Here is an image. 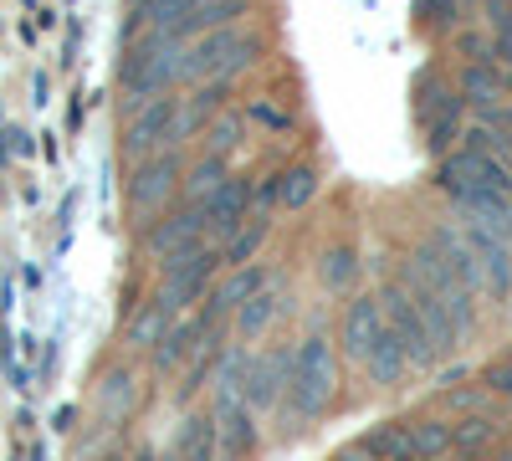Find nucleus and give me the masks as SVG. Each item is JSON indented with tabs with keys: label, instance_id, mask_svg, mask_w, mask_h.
Segmentation results:
<instances>
[{
	"label": "nucleus",
	"instance_id": "a878e982",
	"mask_svg": "<svg viewBox=\"0 0 512 461\" xmlns=\"http://www.w3.org/2000/svg\"><path fill=\"white\" fill-rule=\"evenodd\" d=\"M267 241V221H246L236 236H226L221 241V262H231V267H246L251 257H256V246Z\"/></svg>",
	"mask_w": 512,
	"mask_h": 461
},
{
	"label": "nucleus",
	"instance_id": "dca6fc26",
	"mask_svg": "<svg viewBox=\"0 0 512 461\" xmlns=\"http://www.w3.org/2000/svg\"><path fill=\"white\" fill-rule=\"evenodd\" d=\"M425 129H431V144L436 149H446L451 144V134L461 129V98L451 93V88H431V103H425Z\"/></svg>",
	"mask_w": 512,
	"mask_h": 461
},
{
	"label": "nucleus",
	"instance_id": "a211bd4d",
	"mask_svg": "<svg viewBox=\"0 0 512 461\" xmlns=\"http://www.w3.org/2000/svg\"><path fill=\"white\" fill-rule=\"evenodd\" d=\"M272 185H277V211H303V205L318 195V175H313V164H292V170H282Z\"/></svg>",
	"mask_w": 512,
	"mask_h": 461
},
{
	"label": "nucleus",
	"instance_id": "6e6552de",
	"mask_svg": "<svg viewBox=\"0 0 512 461\" xmlns=\"http://www.w3.org/2000/svg\"><path fill=\"white\" fill-rule=\"evenodd\" d=\"M379 308H384V323L400 333V344H405L410 364H431V359L441 354L431 323L420 318V308H415V298H410L405 287H384V292H379Z\"/></svg>",
	"mask_w": 512,
	"mask_h": 461
},
{
	"label": "nucleus",
	"instance_id": "423d86ee",
	"mask_svg": "<svg viewBox=\"0 0 512 461\" xmlns=\"http://www.w3.org/2000/svg\"><path fill=\"white\" fill-rule=\"evenodd\" d=\"M128 211L134 216H154L169 205V195L180 190V154L175 149H164V154H149L139 159L134 170H128Z\"/></svg>",
	"mask_w": 512,
	"mask_h": 461
},
{
	"label": "nucleus",
	"instance_id": "0eeeda50",
	"mask_svg": "<svg viewBox=\"0 0 512 461\" xmlns=\"http://www.w3.org/2000/svg\"><path fill=\"white\" fill-rule=\"evenodd\" d=\"M175 98H154L144 108H134V118H128V129H123V154L128 164H139L149 154H164V149H175Z\"/></svg>",
	"mask_w": 512,
	"mask_h": 461
},
{
	"label": "nucleus",
	"instance_id": "b1692460",
	"mask_svg": "<svg viewBox=\"0 0 512 461\" xmlns=\"http://www.w3.org/2000/svg\"><path fill=\"white\" fill-rule=\"evenodd\" d=\"M359 451H369L374 461H400V456H415V451H410L405 426H374V431L359 441Z\"/></svg>",
	"mask_w": 512,
	"mask_h": 461
},
{
	"label": "nucleus",
	"instance_id": "4be33fe9",
	"mask_svg": "<svg viewBox=\"0 0 512 461\" xmlns=\"http://www.w3.org/2000/svg\"><path fill=\"white\" fill-rule=\"evenodd\" d=\"M277 313H282V303L272 298V287H256L251 298L236 308V328H241V339H256V333H262Z\"/></svg>",
	"mask_w": 512,
	"mask_h": 461
},
{
	"label": "nucleus",
	"instance_id": "20e7f679",
	"mask_svg": "<svg viewBox=\"0 0 512 461\" xmlns=\"http://www.w3.org/2000/svg\"><path fill=\"white\" fill-rule=\"evenodd\" d=\"M436 185H441V195H451L461 211H466V205H482V200L512 195V170H507V159H492V154H477V149H461V154H446V159H441Z\"/></svg>",
	"mask_w": 512,
	"mask_h": 461
},
{
	"label": "nucleus",
	"instance_id": "2eb2a0df",
	"mask_svg": "<svg viewBox=\"0 0 512 461\" xmlns=\"http://www.w3.org/2000/svg\"><path fill=\"white\" fill-rule=\"evenodd\" d=\"M405 369H410V354H405V344H400V333L384 323L379 339H374V349H369V359H364L369 385H400Z\"/></svg>",
	"mask_w": 512,
	"mask_h": 461
},
{
	"label": "nucleus",
	"instance_id": "473e14b6",
	"mask_svg": "<svg viewBox=\"0 0 512 461\" xmlns=\"http://www.w3.org/2000/svg\"><path fill=\"white\" fill-rule=\"evenodd\" d=\"M98 461H128V456H118V451H108V456H98Z\"/></svg>",
	"mask_w": 512,
	"mask_h": 461
},
{
	"label": "nucleus",
	"instance_id": "f3484780",
	"mask_svg": "<svg viewBox=\"0 0 512 461\" xmlns=\"http://www.w3.org/2000/svg\"><path fill=\"white\" fill-rule=\"evenodd\" d=\"M200 344H205V333H200V323L190 318V323H180V328H164V339L154 344V369L159 374H169L185 354H200Z\"/></svg>",
	"mask_w": 512,
	"mask_h": 461
},
{
	"label": "nucleus",
	"instance_id": "2f4dec72",
	"mask_svg": "<svg viewBox=\"0 0 512 461\" xmlns=\"http://www.w3.org/2000/svg\"><path fill=\"white\" fill-rule=\"evenodd\" d=\"M482 380H487V390H497V395H512V364H492V369L482 374Z\"/></svg>",
	"mask_w": 512,
	"mask_h": 461
},
{
	"label": "nucleus",
	"instance_id": "cd10ccee",
	"mask_svg": "<svg viewBox=\"0 0 512 461\" xmlns=\"http://www.w3.org/2000/svg\"><path fill=\"white\" fill-rule=\"evenodd\" d=\"M256 287H267V272L246 262V267H236V272H231V277H226V282L216 287V298H221L226 308H241V303L251 298V292H256Z\"/></svg>",
	"mask_w": 512,
	"mask_h": 461
},
{
	"label": "nucleus",
	"instance_id": "1a4fd4ad",
	"mask_svg": "<svg viewBox=\"0 0 512 461\" xmlns=\"http://www.w3.org/2000/svg\"><path fill=\"white\" fill-rule=\"evenodd\" d=\"M251 200H256V190H251L241 175H226L216 190L200 200V211H205V236H210V241L236 236V231L251 221Z\"/></svg>",
	"mask_w": 512,
	"mask_h": 461
},
{
	"label": "nucleus",
	"instance_id": "393cba45",
	"mask_svg": "<svg viewBox=\"0 0 512 461\" xmlns=\"http://www.w3.org/2000/svg\"><path fill=\"white\" fill-rule=\"evenodd\" d=\"M226 175H231V164H226V154H205V159L195 164V170H190V180H180V185H185V195H190V200L200 205V200H205L210 190H216V185H221Z\"/></svg>",
	"mask_w": 512,
	"mask_h": 461
},
{
	"label": "nucleus",
	"instance_id": "aec40b11",
	"mask_svg": "<svg viewBox=\"0 0 512 461\" xmlns=\"http://www.w3.org/2000/svg\"><path fill=\"white\" fill-rule=\"evenodd\" d=\"M405 436H410V451L420 461H446L451 456V426L446 421H415V426H405Z\"/></svg>",
	"mask_w": 512,
	"mask_h": 461
},
{
	"label": "nucleus",
	"instance_id": "7ed1b4c3",
	"mask_svg": "<svg viewBox=\"0 0 512 461\" xmlns=\"http://www.w3.org/2000/svg\"><path fill=\"white\" fill-rule=\"evenodd\" d=\"M338 395V354L323 333H308L303 344H292V385H287V400H292V415H323Z\"/></svg>",
	"mask_w": 512,
	"mask_h": 461
},
{
	"label": "nucleus",
	"instance_id": "39448f33",
	"mask_svg": "<svg viewBox=\"0 0 512 461\" xmlns=\"http://www.w3.org/2000/svg\"><path fill=\"white\" fill-rule=\"evenodd\" d=\"M216 267H221V246L210 241V236L175 246V251H169V257L159 262V272H164V282H159V303H164L169 313L190 308L200 292H205V282L216 277Z\"/></svg>",
	"mask_w": 512,
	"mask_h": 461
},
{
	"label": "nucleus",
	"instance_id": "f03ea898",
	"mask_svg": "<svg viewBox=\"0 0 512 461\" xmlns=\"http://www.w3.org/2000/svg\"><path fill=\"white\" fill-rule=\"evenodd\" d=\"M256 57H262V36L251 26L231 21L216 26L190 41V57H185V82H231L236 72H246Z\"/></svg>",
	"mask_w": 512,
	"mask_h": 461
},
{
	"label": "nucleus",
	"instance_id": "7c9ffc66",
	"mask_svg": "<svg viewBox=\"0 0 512 461\" xmlns=\"http://www.w3.org/2000/svg\"><path fill=\"white\" fill-rule=\"evenodd\" d=\"M251 123H262V129H272V134H287L292 129V108H282V103H272V98H256L251 103Z\"/></svg>",
	"mask_w": 512,
	"mask_h": 461
},
{
	"label": "nucleus",
	"instance_id": "c756f323",
	"mask_svg": "<svg viewBox=\"0 0 512 461\" xmlns=\"http://www.w3.org/2000/svg\"><path fill=\"white\" fill-rule=\"evenodd\" d=\"M241 134H246V123L236 113H221L216 123H210V154H226V149H241Z\"/></svg>",
	"mask_w": 512,
	"mask_h": 461
},
{
	"label": "nucleus",
	"instance_id": "6ab92c4d",
	"mask_svg": "<svg viewBox=\"0 0 512 461\" xmlns=\"http://www.w3.org/2000/svg\"><path fill=\"white\" fill-rule=\"evenodd\" d=\"M169 318H175V313H169L159 298H149L144 308H134V318H128V344H134V349H154L159 339H164V328H169Z\"/></svg>",
	"mask_w": 512,
	"mask_h": 461
},
{
	"label": "nucleus",
	"instance_id": "4468645a",
	"mask_svg": "<svg viewBox=\"0 0 512 461\" xmlns=\"http://www.w3.org/2000/svg\"><path fill=\"white\" fill-rule=\"evenodd\" d=\"M379 328H384V308L379 298H354L349 313H344V333H338V344H344V359H354L364 369L374 339H379Z\"/></svg>",
	"mask_w": 512,
	"mask_h": 461
},
{
	"label": "nucleus",
	"instance_id": "f8f14e48",
	"mask_svg": "<svg viewBox=\"0 0 512 461\" xmlns=\"http://www.w3.org/2000/svg\"><path fill=\"white\" fill-rule=\"evenodd\" d=\"M205 236V211L195 200H185L180 211H169V216H159L149 231H144V246H149V257H169L175 246H185V241H200Z\"/></svg>",
	"mask_w": 512,
	"mask_h": 461
},
{
	"label": "nucleus",
	"instance_id": "9d476101",
	"mask_svg": "<svg viewBox=\"0 0 512 461\" xmlns=\"http://www.w3.org/2000/svg\"><path fill=\"white\" fill-rule=\"evenodd\" d=\"M287 385H292V349L256 354L246 364V405H251V415H272L287 400Z\"/></svg>",
	"mask_w": 512,
	"mask_h": 461
},
{
	"label": "nucleus",
	"instance_id": "c85d7f7f",
	"mask_svg": "<svg viewBox=\"0 0 512 461\" xmlns=\"http://www.w3.org/2000/svg\"><path fill=\"white\" fill-rule=\"evenodd\" d=\"M487 446H492V421H482V415H472V421L451 426V451H461V456H482Z\"/></svg>",
	"mask_w": 512,
	"mask_h": 461
},
{
	"label": "nucleus",
	"instance_id": "412c9836",
	"mask_svg": "<svg viewBox=\"0 0 512 461\" xmlns=\"http://www.w3.org/2000/svg\"><path fill=\"white\" fill-rule=\"evenodd\" d=\"M318 277H323L328 292L354 287V277H359V251H354V246H328L323 262H318Z\"/></svg>",
	"mask_w": 512,
	"mask_h": 461
},
{
	"label": "nucleus",
	"instance_id": "bb28decb",
	"mask_svg": "<svg viewBox=\"0 0 512 461\" xmlns=\"http://www.w3.org/2000/svg\"><path fill=\"white\" fill-rule=\"evenodd\" d=\"M497 93H502V77L492 72V62H472L461 72V98H472L477 108L482 103H497Z\"/></svg>",
	"mask_w": 512,
	"mask_h": 461
},
{
	"label": "nucleus",
	"instance_id": "5701e85b",
	"mask_svg": "<svg viewBox=\"0 0 512 461\" xmlns=\"http://www.w3.org/2000/svg\"><path fill=\"white\" fill-rule=\"evenodd\" d=\"M175 461H216V421L195 415V421L180 431V456Z\"/></svg>",
	"mask_w": 512,
	"mask_h": 461
},
{
	"label": "nucleus",
	"instance_id": "9b49d317",
	"mask_svg": "<svg viewBox=\"0 0 512 461\" xmlns=\"http://www.w3.org/2000/svg\"><path fill=\"white\" fill-rule=\"evenodd\" d=\"M216 461H246L256 451V426H251V405L246 395H216Z\"/></svg>",
	"mask_w": 512,
	"mask_h": 461
},
{
	"label": "nucleus",
	"instance_id": "ddd939ff",
	"mask_svg": "<svg viewBox=\"0 0 512 461\" xmlns=\"http://www.w3.org/2000/svg\"><path fill=\"white\" fill-rule=\"evenodd\" d=\"M466 246L477 251V262H482V277H487V298H507V287H512V246L497 241L492 231H482L477 221H466Z\"/></svg>",
	"mask_w": 512,
	"mask_h": 461
},
{
	"label": "nucleus",
	"instance_id": "f257e3e1",
	"mask_svg": "<svg viewBox=\"0 0 512 461\" xmlns=\"http://www.w3.org/2000/svg\"><path fill=\"white\" fill-rule=\"evenodd\" d=\"M185 57H190V41H180V36H164V31L134 36L123 52V67H118L123 103L144 108L154 98H169L185 82Z\"/></svg>",
	"mask_w": 512,
	"mask_h": 461
}]
</instances>
